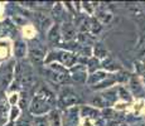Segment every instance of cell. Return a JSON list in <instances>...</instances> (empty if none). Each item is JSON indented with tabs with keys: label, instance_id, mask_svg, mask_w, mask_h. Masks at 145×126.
Here are the masks:
<instances>
[{
	"label": "cell",
	"instance_id": "6da1fadb",
	"mask_svg": "<svg viewBox=\"0 0 145 126\" xmlns=\"http://www.w3.org/2000/svg\"><path fill=\"white\" fill-rule=\"evenodd\" d=\"M56 103V97L51 89H48L46 86H40L38 88L35 96L33 97L32 102L29 106L30 114L40 116V115L47 114L52 110V107Z\"/></svg>",
	"mask_w": 145,
	"mask_h": 126
},
{
	"label": "cell",
	"instance_id": "7a4b0ae2",
	"mask_svg": "<svg viewBox=\"0 0 145 126\" xmlns=\"http://www.w3.org/2000/svg\"><path fill=\"white\" fill-rule=\"evenodd\" d=\"M18 80H19V82H20L22 87L25 89H29L34 86L35 76H34V72H33V68L29 64H24V66H22L20 68H19Z\"/></svg>",
	"mask_w": 145,
	"mask_h": 126
},
{
	"label": "cell",
	"instance_id": "3957f363",
	"mask_svg": "<svg viewBox=\"0 0 145 126\" xmlns=\"http://www.w3.org/2000/svg\"><path fill=\"white\" fill-rule=\"evenodd\" d=\"M48 77L56 83L69 82V78H71L69 74H68V72L66 71V68H63L61 64H56V63H53V64L49 66Z\"/></svg>",
	"mask_w": 145,
	"mask_h": 126
},
{
	"label": "cell",
	"instance_id": "277c9868",
	"mask_svg": "<svg viewBox=\"0 0 145 126\" xmlns=\"http://www.w3.org/2000/svg\"><path fill=\"white\" fill-rule=\"evenodd\" d=\"M46 58L44 48L38 42H32L29 46V59L34 66H39Z\"/></svg>",
	"mask_w": 145,
	"mask_h": 126
},
{
	"label": "cell",
	"instance_id": "5b68a950",
	"mask_svg": "<svg viewBox=\"0 0 145 126\" xmlns=\"http://www.w3.org/2000/svg\"><path fill=\"white\" fill-rule=\"evenodd\" d=\"M78 101H80L78 96L72 91V88H65L59 95V105L62 106V107L76 105Z\"/></svg>",
	"mask_w": 145,
	"mask_h": 126
},
{
	"label": "cell",
	"instance_id": "8992f818",
	"mask_svg": "<svg viewBox=\"0 0 145 126\" xmlns=\"http://www.w3.org/2000/svg\"><path fill=\"white\" fill-rule=\"evenodd\" d=\"M62 35L66 40H71L74 37V27L71 23H65L62 27Z\"/></svg>",
	"mask_w": 145,
	"mask_h": 126
},
{
	"label": "cell",
	"instance_id": "52a82bcc",
	"mask_svg": "<svg viewBox=\"0 0 145 126\" xmlns=\"http://www.w3.org/2000/svg\"><path fill=\"white\" fill-rule=\"evenodd\" d=\"M27 52V44L23 40H18L14 44V53L18 58H23Z\"/></svg>",
	"mask_w": 145,
	"mask_h": 126
},
{
	"label": "cell",
	"instance_id": "ba28073f",
	"mask_svg": "<svg viewBox=\"0 0 145 126\" xmlns=\"http://www.w3.org/2000/svg\"><path fill=\"white\" fill-rule=\"evenodd\" d=\"M48 121L51 126H61V116L57 110H53L48 116Z\"/></svg>",
	"mask_w": 145,
	"mask_h": 126
},
{
	"label": "cell",
	"instance_id": "9c48e42d",
	"mask_svg": "<svg viewBox=\"0 0 145 126\" xmlns=\"http://www.w3.org/2000/svg\"><path fill=\"white\" fill-rule=\"evenodd\" d=\"M73 74H74V80L77 81V82H82L83 80L86 78V69L83 68V67H76V68H73Z\"/></svg>",
	"mask_w": 145,
	"mask_h": 126
},
{
	"label": "cell",
	"instance_id": "30bf717a",
	"mask_svg": "<svg viewBox=\"0 0 145 126\" xmlns=\"http://www.w3.org/2000/svg\"><path fill=\"white\" fill-rule=\"evenodd\" d=\"M35 18H37L38 25H39L40 29H47V28L49 27V24H51V19L44 16V15H42V14H37Z\"/></svg>",
	"mask_w": 145,
	"mask_h": 126
},
{
	"label": "cell",
	"instance_id": "8fae6325",
	"mask_svg": "<svg viewBox=\"0 0 145 126\" xmlns=\"http://www.w3.org/2000/svg\"><path fill=\"white\" fill-rule=\"evenodd\" d=\"M32 126H51L47 116H35Z\"/></svg>",
	"mask_w": 145,
	"mask_h": 126
},
{
	"label": "cell",
	"instance_id": "7c38bea8",
	"mask_svg": "<svg viewBox=\"0 0 145 126\" xmlns=\"http://www.w3.org/2000/svg\"><path fill=\"white\" fill-rule=\"evenodd\" d=\"M48 39H49V42H52V43L58 42V39H59V28L53 27L51 29V32H49V34H48Z\"/></svg>",
	"mask_w": 145,
	"mask_h": 126
},
{
	"label": "cell",
	"instance_id": "4fadbf2b",
	"mask_svg": "<svg viewBox=\"0 0 145 126\" xmlns=\"http://www.w3.org/2000/svg\"><path fill=\"white\" fill-rule=\"evenodd\" d=\"M8 111H9V106H8V102L5 101H1L0 102V119H5L8 116Z\"/></svg>",
	"mask_w": 145,
	"mask_h": 126
},
{
	"label": "cell",
	"instance_id": "5bb4252c",
	"mask_svg": "<svg viewBox=\"0 0 145 126\" xmlns=\"http://www.w3.org/2000/svg\"><path fill=\"white\" fill-rule=\"evenodd\" d=\"M106 54H107V52H106V49L104 48V46L97 43L96 46H95V55L102 58V57H106Z\"/></svg>",
	"mask_w": 145,
	"mask_h": 126
},
{
	"label": "cell",
	"instance_id": "9a60e30c",
	"mask_svg": "<svg viewBox=\"0 0 145 126\" xmlns=\"http://www.w3.org/2000/svg\"><path fill=\"white\" fill-rule=\"evenodd\" d=\"M107 77V74L102 73V72H97V73H95L93 76H91V78L88 80V83H93L95 81H100V80H105V78Z\"/></svg>",
	"mask_w": 145,
	"mask_h": 126
},
{
	"label": "cell",
	"instance_id": "2e32d148",
	"mask_svg": "<svg viewBox=\"0 0 145 126\" xmlns=\"http://www.w3.org/2000/svg\"><path fill=\"white\" fill-rule=\"evenodd\" d=\"M119 93H120V96H121L124 100H127V101L131 100V97H130L129 92L125 91V88H124V87H120V88H119Z\"/></svg>",
	"mask_w": 145,
	"mask_h": 126
},
{
	"label": "cell",
	"instance_id": "e0dca14e",
	"mask_svg": "<svg viewBox=\"0 0 145 126\" xmlns=\"http://www.w3.org/2000/svg\"><path fill=\"white\" fill-rule=\"evenodd\" d=\"M16 126H32V122H30V120H25V119H22L20 121L18 122V125Z\"/></svg>",
	"mask_w": 145,
	"mask_h": 126
},
{
	"label": "cell",
	"instance_id": "ac0fdd59",
	"mask_svg": "<svg viewBox=\"0 0 145 126\" xmlns=\"http://www.w3.org/2000/svg\"><path fill=\"white\" fill-rule=\"evenodd\" d=\"M139 72L143 74V77H144V80H145V64H141V67L139 66Z\"/></svg>",
	"mask_w": 145,
	"mask_h": 126
},
{
	"label": "cell",
	"instance_id": "d6986e66",
	"mask_svg": "<svg viewBox=\"0 0 145 126\" xmlns=\"http://www.w3.org/2000/svg\"><path fill=\"white\" fill-rule=\"evenodd\" d=\"M19 114V110L18 108H13V116H12V120H14V117H16V115Z\"/></svg>",
	"mask_w": 145,
	"mask_h": 126
},
{
	"label": "cell",
	"instance_id": "ffe728a7",
	"mask_svg": "<svg viewBox=\"0 0 145 126\" xmlns=\"http://www.w3.org/2000/svg\"><path fill=\"white\" fill-rule=\"evenodd\" d=\"M140 55H141V59H143V61H145V48L143 49V52L140 53Z\"/></svg>",
	"mask_w": 145,
	"mask_h": 126
},
{
	"label": "cell",
	"instance_id": "44dd1931",
	"mask_svg": "<svg viewBox=\"0 0 145 126\" xmlns=\"http://www.w3.org/2000/svg\"><path fill=\"white\" fill-rule=\"evenodd\" d=\"M138 126H145V125H138Z\"/></svg>",
	"mask_w": 145,
	"mask_h": 126
}]
</instances>
